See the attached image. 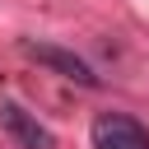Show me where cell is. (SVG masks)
Instances as JSON below:
<instances>
[{
	"label": "cell",
	"mask_w": 149,
	"mask_h": 149,
	"mask_svg": "<svg viewBox=\"0 0 149 149\" xmlns=\"http://www.w3.org/2000/svg\"><path fill=\"white\" fill-rule=\"evenodd\" d=\"M93 149H149V130L126 112H102L93 121Z\"/></svg>",
	"instance_id": "6da1fadb"
},
{
	"label": "cell",
	"mask_w": 149,
	"mask_h": 149,
	"mask_svg": "<svg viewBox=\"0 0 149 149\" xmlns=\"http://www.w3.org/2000/svg\"><path fill=\"white\" fill-rule=\"evenodd\" d=\"M23 51H28L33 61H42L47 70H56V74H65V79L84 84V88H98V84H102V79L93 74V65H88L84 56L65 51V47H51V42H23Z\"/></svg>",
	"instance_id": "7a4b0ae2"
},
{
	"label": "cell",
	"mask_w": 149,
	"mask_h": 149,
	"mask_svg": "<svg viewBox=\"0 0 149 149\" xmlns=\"http://www.w3.org/2000/svg\"><path fill=\"white\" fill-rule=\"evenodd\" d=\"M0 126L14 135L19 149H56V135H51L33 112H23L19 102H0Z\"/></svg>",
	"instance_id": "3957f363"
}]
</instances>
